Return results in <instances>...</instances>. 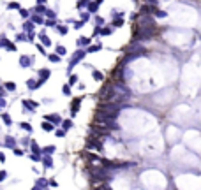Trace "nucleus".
<instances>
[{"label":"nucleus","instance_id":"1","mask_svg":"<svg viewBox=\"0 0 201 190\" xmlns=\"http://www.w3.org/2000/svg\"><path fill=\"white\" fill-rule=\"evenodd\" d=\"M85 55H88L86 51H83V49H78L76 53H72V57H71V60H69V69H67V74L71 76V71L74 69V65L80 62L81 58H85Z\"/></svg>","mask_w":201,"mask_h":190},{"label":"nucleus","instance_id":"2","mask_svg":"<svg viewBox=\"0 0 201 190\" xmlns=\"http://www.w3.org/2000/svg\"><path fill=\"white\" fill-rule=\"evenodd\" d=\"M81 100H83V97H74V99H71V106H69L71 116H76V114H78L80 106H81Z\"/></svg>","mask_w":201,"mask_h":190},{"label":"nucleus","instance_id":"3","mask_svg":"<svg viewBox=\"0 0 201 190\" xmlns=\"http://www.w3.org/2000/svg\"><path fill=\"white\" fill-rule=\"evenodd\" d=\"M21 106H23V113H34L35 111V108L39 106L37 102H34V100H21Z\"/></svg>","mask_w":201,"mask_h":190},{"label":"nucleus","instance_id":"4","mask_svg":"<svg viewBox=\"0 0 201 190\" xmlns=\"http://www.w3.org/2000/svg\"><path fill=\"white\" fill-rule=\"evenodd\" d=\"M44 120H46V122H51L55 127H57V125H62V122H64V120H62V116H60L58 113H50V114H46V116H44Z\"/></svg>","mask_w":201,"mask_h":190},{"label":"nucleus","instance_id":"5","mask_svg":"<svg viewBox=\"0 0 201 190\" xmlns=\"http://www.w3.org/2000/svg\"><path fill=\"white\" fill-rule=\"evenodd\" d=\"M34 62V57H27V55H21L20 57V67L21 69H28V65Z\"/></svg>","mask_w":201,"mask_h":190},{"label":"nucleus","instance_id":"6","mask_svg":"<svg viewBox=\"0 0 201 190\" xmlns=\"http://www.w3.org/2000/svg\"><path fill=\"white\" fill-rule=\"evenodd\" d=\"M50 76H51V71H50V69H41V71H39V79H41V81H44V83H46V81L50 79Z\"/></svg>","mask_w":201,"mask_h":190},{"label":"nucleus","instance_id":"7","mask_svg":"<svg viewBox=\"0 0 201 190\" xmlns=\"http://www.w3.org/2000/svg\"><path fill=\"white\" fill-rule=\"evenodd\" d=\"M41 129H42L44 132H51V130L55 129V125H53L51 122H42V123H41Z\"/></svg>","mask_w":201,"mask_h":190},{"label":"nucleus","instance_id":"8","mask_svg":"<svg viewBox=\"0 0 201 190\" xmlns=\"http://www.w3.org/2000/svg\"><path fill=\"white\" fill-rule=\"evenodd\" d=\"M92 77H94V81H97V83L104 81V76H102V72H99V71H92Z\"/></svg>","mask_w":201,"mask_h":190},{"label":"nucleus","instance_id":"9","mask_svg":"<svg viewBox=\"0 0 201 190\" xmlns=\"http://www.w3.org/2000/svg\"><path fill=\"white\" fill-rule=\"evenodd\" d=\"M60 55H58V53H51V55H48V60H50V62H51V63H58V62H60Z\"/></svg>","mask_w":201,"mask_h":190},{"label":"nucleus","instance_id":"10","mask_svg":"<svg viewBox=\"0 0 201 190\" xmlns=\"http://www.w3.org/2000/svg\"><path fill=\"white\" fill-rule=\"evenodd\" d=\"M62 127H64V130H69V129L74 127V123H72V120L69 118V120H64V122H62Z\"/></svg>","mask_w":201,"mask_h":190},{"label":"nucleus","instance_id":"11","mask_svg":"<svg viewBox=\"0 0 201 190\" xmlns=\"http://www.w3.org/2000/svg\"><path fill=\"white\" fill-rule=\"evenodd\" d=\"M27 88H28V90H37L39 86H37L35 79H28V81H27Z\"/></svg>","mask_w":201,"mask_h":190},{"label":"nucleus","instance_id":"12","mask_svg":"<svg viewBox=\"0 0 201 190\" xmlns=\"http://www.w3.org/2000/svg\"><path fill=\"white\" fill-rule=\"evenodd\" d=\"M4 88H5V90H9V92H16V83L7 81V83H4Z\"/></svg>","mask_w":201,"mask_h":190},{"label":"nucleus","instance_id":"13","mask_svg":"<svg viewBox=\"0 0 201 190\" xmlns=\"http://www.w3.org/2000/svg\"><path fill=\"white\" fill-rule=\"evenodd\" d=\"M101 48H102V44H94V46H90V48H88V49H86V53H88V55H90V53H95V51H99Z\"/></svg>","mask_w":201,"mask_h":190},{"label":"nucleus","instance_id":"14","mask_svg":"<svg viewBox=\"0 0 201 190\" xmlns=\"http://www.w3.org/2000/svg\"><path fill=\"white\" fill-rule=\"evenodd\" d=\"M62 94L65 95V97H71V85H69V83H67V85H64V86H62Z\"/></svg>","mask_w":201,"mask_h":190},{"label":"nucleus","instance_id":"15","mask_svg":"<svg viewBox=\"0 0 201 190\" xmlns=\"http://www.w3.org/2000/svg\"><path fill=\"white\" fill-rule=\"evenodd\" d=\"M14 144H16V141H13V136H5L4 146H13V148H14Z\"/></svg>","mask_w":201,"mask_h":190},{"label":"nucleus","instance_id":"16","mask_svg":"<svg viewBox=\"0 0 201 190\" xmlns=\"http://www.w3.org/2000/svg\"><path fill=\"white\" fill-rule=\"evenodd\" d=\"M2 120L5 122V125H7V127H11V125H13V122H11V116H9L7 113H2Z\"/></svg>","mask_w":201,"mask_h":190},{"label":"nucleus","instance_id":"17","mask_svg":"<svg viewBox=\"0 0 201 190\" xmlns=\"http://www.w3.org/2000/svg\"><path fill=\"white\" fill-rule=\"evenodd\" d=\"M67 83H69L71 86H74V85L78 83V76H76V74H71V76H69V81H67Z\"/></svg>","mask_w":201,"mask_h":190},{"label":"nucleus","instance_id":"18","mask_svg":"<svg viewBox=\"0 0 201 190\" xmlns=\"http://www.w3.org/2000/svg\"><path fill=\"white\" fill-rule=\"evenodd\" d=\"M90 42H92V41H90L88 37H80V41H78V44H80V46H83V44H85V46H88Z\"/></svg>","mask_w":201,"mask_h":190},{"label":"nucleus","instance_id":"19","mask_svg":"<svg viewBox=\"0 0 201 190\" xmlns=\"http://www.w3.org/2000/svg\"><path fill=\"white\" fill-rule=\"evenodd\" d=\"M20 125H21V129H25V130H28V132H32V125H30L28 122H21Z\"/></svg>","mask_w":201,"mask_h":190},{"label":"nucleus","instance_id":"20","mask_svg":"<svg viewBox=\"0 0 201 190\" xmlns=\"http://www.w3.org/2000/svg\"><path fill=\"white\" fill-rule=\"evenodd\" d=\"M57 53H58L60 57H65V55H67V51H65L64 46H57Z\"/></svg>","mask_w":201,"mask_h":190},{"label":"nucleus","instance_id":"21","mask_svg":"<svg viewBox=\"0 0 201 190\" xmlns=\"http://www.w3.org/2000/svg\"><path fill=\"white\" fill-rule=\"evenodd\" d=\"M41 42H44V46H50V39H48V35H44V34H41L39 35Z\"/></svg>","mask_w":201,"mask_h":190},{"label":"nucleus","instance_id":"22","mask_svg":"<svg viewBox=\"0 0 201 190\" xmlns=\"http://www.w3.org/2000/svg\"><path fill=\"white\" fill-rule=\"evenodd\" d=\"M37 51H39L41 55H42V57H44V55H48V53H46V49H44V46H42V44H37Z\"/></svg>","mask_w":201,"mask_h":190},{"label":"nucleus","instance_id":"23","mask_svg":"<svg viewBox=\"0 0 201 190\" xmlns=\"http://www.w3.org/2000/svg\"><path fill=\"white\" fill-rule=\"evenodd\" d=\"M42 152L50 155V153H53V152H55V146H46V148H42Z\"/></svg>","mask_w":201,"mask_h":190},{"label":"nucleus","instance_id":"24","mask_svg":"<svg viewBox=\"0 0 201 190\" xmlns=\"http://www.w3.org/2000/svg\"><path fill=\"white\" fill-rule=\"evenodd\" d=\"M32 152H35V153H39V146H37V143H32Z\"/></svg>","mask_w":201,"mask_h":190},{"label":"nucleus","instance_id":"25","mask_svg":"<svg viewBox=\"0 0 201 190\" xmlns=\"http://www.w3.org/2000/svg\"><path fill=\"white\" fill-rule=\"evenodd\" d=\"M5 48H7L9 51H16V44H7Z\"/></svg>","mask_w":201,"mask_h":190},{"label":"nucleus","instance_id":"26","mask_svg":"<svg viewBox=\"0 0 201 190\" xmlns=\"http://www.w3.org/2000/svg\"><path fill=\"white\" fill-rule=\"evenodd\" d=\"M13 152H14V155H18V157L23 155V150H18V148H13Z\"/></svg>","mask_w":201,"mask_h":190},{"label":"nucleus","instance_id":"27","mask_svg":"<svg viewBox=\"0 0 201 190\" xmlns=\"http://www.w3.org/2000/svg\"><path fill=\"white\" fill-rule=\"evenodd\" d=\"M57 137H64V136H65V130H64V129H62V130H57Z\"/></svg>","mask_w":201,"mask_h":190},{"label":"nucleus","instance_id":"28","mask_svg":"<svg viewBox=\"0 0 201 190\" xmlns=\"http://www.w3.org/2000/svg\"><path fill=\"white\" fill-rule=\"evenodd\" d=\"M109 32H111V30H109V28H104V30H101V34H102V35H108V34H109Z\"/></svg>","mask_w":201,"mask_h":190},{"label":"nucleus","instance_id":"29","mask_svg":"<svg viewBox=\"0 0 201 190\" xmlns=\"http://www.w3.org/2000/svg\"><path fill=\"white\" fill-rule=\"evenodd\" d=\"M113 25H115V27H117V28H118V27H122V19H117V21H115V23H113Z\"/></svg>","mask_w":201,"mask_h":190},{"label":"nucleus","instance_id":"30","mask_svg":"<svg viewBox=\"0 0 201 190\" xmlns=\"http://www.w3.org/2000/svg\"><path fill=\"white\" fill-rule=\"evenodd\" d=\"M25 30H32V25L30 23H25Z\"/></svg>","mask_w":201,"mask_h":190},{"label":"nucleus","instance_id":"31","mask_svg":"<svg viewBox=\"0 0 201 190\" xmlns=\"http://www.w3.org/2000/svg\"><path fill=\"white\" fill-rule=\"evenodd\" d=\"M58 30H60V34H65V32H67V28H65V27H60Z\"/></svg>","mask_w":201,"mask_h":190}]
</instances>
